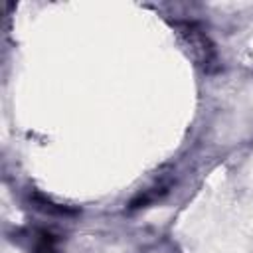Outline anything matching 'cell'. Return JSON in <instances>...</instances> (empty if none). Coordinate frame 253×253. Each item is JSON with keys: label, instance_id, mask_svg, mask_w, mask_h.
Segmentation results:
<instances>
[{"label": "cell", "instance_id": "obj_1", "mask_svg": "<svg viewBox=\"0 0 253 253\" xmlns=\"http://www.w3.org/2000/svg\"><path fill=\"white\" fill-rule=\"evenodd\" d=\"M184 36H186V43L190 45L192 55H194L202 65H208V63L211 61V57H213V49H211L208 38H206L204 34L196 32L194 26H188V30L184 32Z\"/></svg>", "mask_w": 253, "mask_h": 253}]
</instances>
